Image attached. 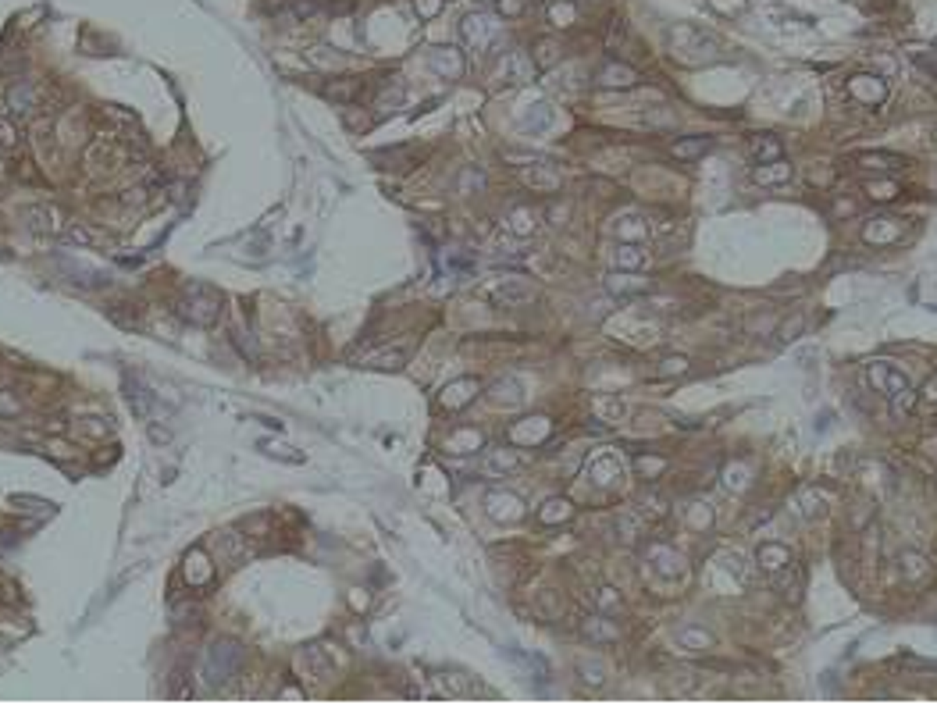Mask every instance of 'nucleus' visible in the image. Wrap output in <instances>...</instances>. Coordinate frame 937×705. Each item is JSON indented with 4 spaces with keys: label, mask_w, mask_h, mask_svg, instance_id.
Masks as SVG:
<instances>
[{
    "label": "nucleus",
    "mask_w": 937,
    "mask_h": 705,
    "mask_svg": "<svg viewBox=\"0 0 937 705\" xmlns=\"http://www.w3.org/2000/svg\"><path fill=\"white\" fill-rule=\"evenodd\" d=\"M474 388H478V381L464 378V381H457V385H449V388H446L442 403H446V406H464V403H471V399H474Z\"/></svg>",
    "instance_id": "ddd939ff"
},
{
    "label": "nucleus",
    "mask_w": 937,
    "mask_h": 705,
    "mask_svg": "<svg viewBox=\"0 0 937 705\" xmlns=\"http://www.w3.org/2000/svg\"><path fill=\"white\" fill-rule=\"evenodd\" d=\"M535 50H538V54H535L538 65H556V61H560V47H556V43H546V40H542V43H535Z\"/></svg>",
    "instance_id": "b1692460"
},
{
    "label": "nucleus",
    "mask_w": 937,
    "mask_h": 705,
    "mask_svg": "<svg viewBox=\"0 0 937 705\" xmlns=\"http://www.w3.org/2000/svg\"><path fill=\"white\" fill-rule=\"evenodd\" d=\"M634 464H638V470H642V474L663 470V459H649V456H638V459H634Z\"/></svg>",
    "instance_id": "cd10ccee"
},
{
    "label": "nucleus",
    "mask_w": 937,
    "mask_h": 705,
    "mask_svg": "<svg viewBox=\"0 0 937 705\" xmlns=\"http://www.w3.org/2000/svg\"><path fill=\"white\" fill-rule=\"evenodd\" d=\"M585 634L588 637H595V641H617V627H610V624H595V617L592 620H585Z\"/></svg>",
    "instance_id": "4be33fe9"
},
{
    "label": "nucleus",
    "mask_w": 937,
    "mask_h": 705,
    "mask_svg": "<svg viewBox=\"0 0 937 705\" xmlns=\"http://www.w3.org/2000/svg\"><path fill=\"white\" fill-rule=\"evenodd\" d=\"M752 178H755V182H788V178H792V164L777 157V161H773V168L759 164V168L752 171Z\"/></svg>",
    "instance_id": "2eb2a0df"
},
{
    "label": "nucleus",
    "mask_w": 937,
    "mask_h": 705,
    "mask_svg": "<svg viewBox=\"0 0 937 705\" xmlns=\"http://www.w3.org/2000/svg\"><path fill=\"white\" fill-rule=\"evenodd\" d=\"M634 79H638V75H634L631 68H624V65H606V68L599 72V82L602 86H634Z\"/></svg>",
    "instance_id": "dca6fc26"
},
{
    "label": "nucleus",
    "mask_w": 937,
    "mask_h": 705,
    "mask_svg": "<svg viewBox=\"0 0 937 705\" xmlns=\"http://www.w3.org/2000/svg\"><path fill=\"white\" fill-rule=\"evenodd\" d=\"M901 570H905V577H927L930 573L927 560L916 556V553H901Z\"/></svg>",
    "instance_id": "aec40b11"
},
{
    "label": "nucleus",
    "mask_w": 937,
    "mask_h": 705,
    "mask_svg": "<svg viewBox=\"0 0 937 705\" xmlns=\"http://www.w3.org/2000/svg\"><path fill=\"white\" fill-rule=\"evenodd\" d=\"M852 93L863 104H881L888 97V86H884V79H876V75H856L852 79Z\"/></svg>",
    "instance_id": "0eeeda50"
},
{
    "label": "nucleus",
    "mask_w": 937,
    "mask_h": 705,
    "mask_svg": "<svg viewBox=\"0 0 937 705\" xmlns=\"http://www.w3.org/2000/svg\"><path fill=\"white\" fill-rule=\"evenodd\" d=\"M891 399H895V413H898V417H909V413L916 410V403H920L913 388H901L898 395H891Z\"/></svg>",
    "instance_id": "412c9836"
},
{
    "label": "nucleus",
    "mask_w": 937,
    "mask_h": 705,
    "mask_svg": "<svg viewBox=\"0 0 937 705\" xmlns=\"http://www.w3.org/2000/svg\"><path fill=\"white\" fill-rule=\"evenodd\" d=\"M713 150V139H677L674 143V157H681V161H695V157H702V153H709Z\"/></svg>",
    "instance_id": "f8f14e48"
},
{
    "label": "nucleus",
    "mask_w": 937,
    "mask_h": 705,
    "mask_svg": "<svg viewBox=\"0 0 937 705\" xmlns=\"http://www.w3.org/2000/svg\"><path fill=\"white\" fill-rule=\"evenodd\" d=\"M403 360H407L403 349H392V353H378V356H371L368 363H371V367H400Z\"/></svg>",
    "instance_id": "393cba45"
},
{
    "label": "nucleus",
    "mask_w": 937,
    "mask_h": 705,
    "mask_svg": "<svg viewBox=\"0 0 937 705\" xmlns=\"http://www.w3.org/2000/svg\"><path fill=\"white\" fill-rule=\"evenodd\" d=\"M485 506H489V513L496 520H521L524 516V502L517 496H510V492H489Z\"/></svg>",
    "instance_id": "39448f33"
},
{
    "label": "nucleus",
    "mask_w": 937,
    "mask_h": 705,
    "mask_svg": "<svg viewBox=\"0 0 937 705\" xmlns=\"http://www.w3.org/2000/svg\"><path fill=\"white\" fill-rule=\"evenodd\" d=\"M869 196L873 200H895L898 196V186H869Z\"/></svg>",
    "instance_id": "bb28decb"
},
{
    "label": "nucleus",
    "mask_w": 937,
    "mask_h": 705,
    "mask_svg": "<svg viewBox=\"0 0 937 705\" xmlns=\"http://www.w3.org/2000/svg\"><path fill=\"white\" fill-rule=\"evenodd\" d=\"M595 410L606 413V417H620V413H624V403H617V399H599Z\"/></svg>",
    "instance_id": "a878e982"
},
{
    "label": "nucleus",
    "mask_w": 937,
    "mask_h": 705,
    "mask_svg": "<svg viewBox=\"0 0 937 705\" xmlns=\"http://www.w3.org/2000/svg\"><path fill=\"white\" fill-rule=\"evenodd\" d=\"M613 260H617V267H624V271H642V267H645V253H642L638 246H620Z\"/></svg>",
    "instance_id": "f3484780"
},
{
    "label": "nucleus",
    "mask_w": 937,
    "mask_h": 705,
    "mask_svg": "<svg viewBox=\"0 0 937 705\" xmlns=\"http://www.w3.org/2000/svg\"><path fill=\"white\" fill-rule=\"evenodd\" d=\"M535 296H538L535 285H524V282H506V285L492 289V299L503 303V306H524V303H531Z\"/></svg>",
    "instance_id": "423d86ee"
},
{
    "label": "nucleus",
    "mask_w": 937,
    "mask_h": 705,
    "mask_svg": "<svg viewBox=\"0 0 937 705\" xmlns=\"http://www.w3.org/2000/svg\"><path fill=\"white\" fill-rule=\"evenodd\" d=\"M239 659H243V656H239V649L228 645V641H225V645H214V649H210V656H207V677L210 681H228L232 673H235V666H239Z\"/></svg>",
    "instance_id": "f03ea898"
},
{
    "label": "nucleus",
    "mask_w": 937,
    "mask_h": 705,
    "mask_svg": "<svg viewBox=\"0 0 937 705\" xmlns=\"http://www.w3.org/2000/svg\"><path fill=\"white\" fill-rule=\"evenodd\" d=\"M432 68L442 72V75H460V72H464L460 57H457V54H446V50H435V54H432Z\"/></svg>",
    "instance_id": "a211bd4d"
},
{
    "label": "nucleus",
    "mask_w": 937,
    "mask_h": 705,
    "mask_svg": "<svg viewBox=\"0 0 937 705\" xmlns=\"http://www.w3.org/2000/svg\"><path fill=\"white\" fill-rule=\"evenodd\" d=\"M460 33L467 43H478V47H489V40L499 36V25L489 18V15H467L464 25H460Z\"/></svg>",
    "instance_id": "20e7f679"
},
{
    "label": "nucleus",
    "mask_w": 937,
    "mask_h": 705,
    "mask_svg": "<svg viewBox=\"0 0 937 705\" xmlns=\"http://www.w3.org/2000/svg\"><path fill=\"white\" fill-rule=\"evenodd\" d=\"M788 563H792V548L788 545H763L759 548V567L763 570L780 573V570H788Z\"/></svg>",
    "instance_id": "6e6552de"
},
{
    "label": "nucleus",
    "mask_w": 937,
    "mask_h": 705,
    "mask_svg": "<svg viewBox=\"0 0 937 705\" xmlns=\"http://www.w3.org/2000/svg\"><path fill=\"white\" fill-rule=\"evenodd\" d=\"M499 11H503V15H517V11H521V0H503Z\"/></svg>",
    "instance_id": "c756f323"
},
{
    "label": "nucleus",
    "mask_w": 937,
    "mask_h": 705,
    "mask_svg": "<svg viewBox=\"0 0 937 705\" xmlns=\"http://www.w3.org/2000/svg\"><path fill=\"white\" fill-rule=\"evenodd\" d=\"M869 385L876 388V392H884V395H898L901 388H909V378H905L898 367H891V363H884V360H876V363H869Z\"/></svg>",
    "instance_id": "7ed1b4c3"
},
{
    "label": "nucleus",
    "mask_w": 937,
    "mask_h": 705,
    "mask_svg": "<svg viewBox=\"0 0 937 705\" xmlns=\"http://www.w3.org/2000/svg\"><path fill=\"white\" fill-rule=\"evenodd\" d=\"M553 18H556V25H570L574 11H570V8H560V4H556V8H553Z\"/></svg>",
    "instance_id": "c85d7f7f"
},
{
    "label": "nucleus",
    "mask_w": 937,
    "mask_h": 705,
    "mask_svg": "<svg viewBox=\"0 0 937 705\" xmlns=\"http://www.w3.org/2000/svg\"><path fill=\"white\" fill-rule=\"evenodd\" d=\"M859 164H863V168H888V171H898V168H905V157H898V153H859Z\"/></svg>",
    "instance_id": "4468645a"
},
{
    "label": "nucleus",
    "mask_w": 937,
    "mask_h": 705,
    "mask_svg": "<svg viewBox=\"0 0 937 705\" xmlns=\"http://www.w3.org/2000/svg\"><path fill=\"white\" fill-rule=\"evenodd\" d=\"M521 178L528 182V186H535V189H542V193H556L560 189V175L556 171H546V168H524L521 171Z\"/></svg>",
    "instance_id": "9b49d317"
},
{
    "label": "nucleus",
    "mask_w": 937,
    "mask_h": 705,
    "mask_svg": "<svg viewBox=\"0 0 937 705\" xmlns=\"http://www.w3.org/2000/svg\"><path fill=\"white\" fill-rule=\"evenodd\" d=\"M645 289H649V282H645V278H631V282L610 278V292H620V296H624V292H631V296H634V292H645Z\"/></svg>",
    "instance_id": "5701e85b"
},
{
    "label": "nucleus",
    "mask_w": 937,
    "mask_h": 705,
    "mask_svg": "<svg viewBox=\"0 0 937 705\" xmlns=\"http://www.w3.org/2000/svg\"><path fill=\"white\" fill-rule=\"evenodd\" d=\"M748 153H752V161H759V164H773L780 157V143L773 136H752Z\"/></svg>",
    "instance_id": "1a4fd4ad"
},
{
    "label": "nucleus",
    "mask_w": 937,
    "mask_h": 705,
    "mask_svg": "<svg viewBox=\"0 0 937 705\" xmlns=\"http://www.w3.org/2000/svg\"><path fill=\"white\" fill-rule=\"evenodd\" d=\"M670 50L681 61H702V57H709L716 50V43L706 33H699V29H691V25H674L670 29Z\"/></svg>",
    "instance_id": "f257e3e1"
},
{
    "label": "nucleus",
    "mask_w": 937,
    "mask_h": 705,
    "mask_svg": "<svg viewBox=\"0 0 937 705\" xmlns=\"http://www.w3.org/2000/svg\"><path fill=\"white\" fill-rule=\"evenodd\" d=\"M542 520H546V524H560V520H567L570 516V502L567 499H553V502H546L542 506V513H538Z\"/></svg>",
    "instance_id": "6ab92c4d"
},
{
    "label": "nucleus",
    "mask_w": 937,
    "mask_h": 705,
    "mask_svg": "<svg viewBox=\"0 0 937 705\" xmlns=\"http://www.w3.org/2000/svg\"><path fill=\"white\" fill-rule=\"evenodd\" d=\"M617 477H620V464H617V456H599L595 464H592V481L595 484H606V488H613L617 484Z\"/></svg>",
    "instance_id": "9d476101"
}]
</instances>
